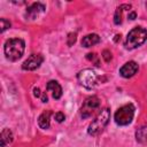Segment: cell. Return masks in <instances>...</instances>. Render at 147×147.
<instances>
[{"label": "cell", "instance_id": "cell-3", "mask_svg": "<svg viewBox=\"0 0 147 147\" xmlns=\"http://www.w3.org/2000/svg\"><path fill=\"white\" fill-rule=\"evenodd\" d=\"M110 119V110L108 108L102 109L98 116L91 122V124L88 125L87 132L90 136H98L100 132L103 131V129L107 126L108 122Z\"/></svg>", "mask_w": 147, "mask_h": 147}, {"label": "cell", "instance_id": "cell-14", "mask_svg": "<svg viewBox=\"0 0 147 147\" xmlns=\"http://www.w3.org/2000/svg\"><path fill=\"white\" fill-rule=\"evenodd\" d=\"M51 115H52V111L51 110H46L44 111L39 118H38V124L41 129H48L49 127V119H51Z\"/></svg>", "mask_w": 147, "mask_h": 147}, {"label": "cell", "instance_id": "cell-18", "mask_svg": "<svg viewBox=\"0 0 147 147\" xmlns=\"http://www.w3.org/2000/svg\"><path fill=\"white\" fill-rule=\"evenodd\" d=\"M76 42V33H69L68 34V45L72 46Z\"/></svg>", "mask_w": 147, "mask_h": 147}, {"label": "cell", "instance_id": "cell-2", "mask_svg": "<svg viewBox=\"0 0 147 147\" xmlns=\"http://www.w3.org/2000/svg\"><path fill=\"white\" fill-rule=\"evenodd\" d=\"M146 40H147V30L141 26H136L127 33L124 46L126 49H134L141 46Z\"/></svg>", "mask_w": 147, "mask_h": 147}, {"label": "cell", "instance_id": "cell-15", "mask_svg": "<svg viewBox=\"0 0 147 147\" xmlns=\"http://www.w3.org/2000/svg\"><path fill=\"white\" fill-rule=\"evenodd\" d=\"M136 139L140 144H147V124L138 129L136 132Z\"/></svg>", "mask_w": 147, "mask_h": 147}, {"label": "cell", "instance_id": "cell-9", "mask_svg": "<svg viewBox=\"0 0 147 147\" xmlns=\"http://www.w3.org/2000/svg\"><path fill=\"white\" fill-rule=\"evenodd\" d=\"M139 67H138V63L134 62V61H129L126 62L121 69H119V75L124 78H130L132 76H134L138 71Z\"/></svg>", "mask_w": 147, "mask_h": 147}, {"label": "cell", "instance_id": "cell-17", "mask_svg": "<svg viewBox=\"0 0 147 147\" xmlns=\"http://www.w3.org/2000/svg\"><path fill=\"white\" fill-rule=\"evenodd\" d=\"M0 22H1V32H3L6 29H8L10 26V22L7 21L6 18H1Z\"/></svg>", "mask_w": 147, "mask_h": 147}, {"label": "cell", "instance_id": "cell-20", "mask_svg": "<svg viewBox=\"0 0 147 147\" xmlns=\"http://www.w3.org/2000/svg\"><path fill=\"white\" fill-rule=\"evenodd\" d=\"M102 57L105 59V61H106V62H109V61L111 60V53H110L109 51L105 49V51L102 52Z\"/></svg>", "mask_w": 147, "mask_h": 147}, {"label": "cell", "instance_id": "cell-6", "mask_svg": "<svg viewBox=\"0 0 147 147\" xmlns=\"http://www.w3.org/2000/svg\"><path fill=\"white\" fill-rule=\"evenodd\" d=\"M100 107V99L96 95H91L87 99H85L82 108H80V117L82 118H88L91 117L95 110H98Z\"/></svg>", "mask_w": 147, "mask_h": 147}, {"label": "cell", "instance_id": "cell-12", "mask_svg": "<svg viewBox=\"0 0 147 147\" xmlns=\"http://www.w3.org/2000/svg\"><path fill=\"white\" fill-rule=\"evenodd\" d=\"M130 11L131 10V5H126V3H124V5H121L119 7H117V9H116V11H115V16H114V23L115 24H121L122 23V16H123V13L124 11Z\"/></svg>", "mask_w": 147, "mask_h": 147}, {"label": "cell", "instance_id": "cell-19", "mask_svg": "<svg viewBox=\"0 0 147 147\" xmlns=\"http://www.w3.org/2000/svg\"><path fill=\"white\" fill-rule=\"evenodd\" d=\"M54 117H55V121H56V122H59V123H61V122H63V121H64V118H65V116H64V114H63V113H61V111H59V113H56V114L54 115Z\"/></svg>", "mask_w": 147, "mask_h": 147}, {"label": "cell", "instance_id": "cell-16", "mask_svg": "<svg viewBox=\"0 0 147 147\" xmlns=\"http://www.w3.org/2000/svg\"><path fill=\"white\" fill-rule=\"evenodd\" d=\"M86 57H87V60H90V61H94V63H95V65H99V59H98V56H96V54L95 53H88L87 55H86Z\"/></svg>", "mask_w": 147, "mask_h": 147}, {"label": "cell", "instance_id": "cell-10", "mask_svg": "<svg viewBox=\"0 0 147 147\" xmlns=\"http://www.w3.org/2000/svg\"><path fill=\"white\" fill-rule=\"evenodd\" d=\"M46 90L52 93V96L54 99H60L62 96V87L56 80H49L46 85Z\"/></svg>", "mask_w": 147, "mask_h": 147}, {"label": "cell", "instance_id": "cell-5", "mask_svg": "<svg viewBox=\"0 0 147 147\" xmlns=\"http://www.w3.org/2000/svg\"><path fill=\"white\" fill-rule=\"evenodd\" d=\"M77 79H78V82L82 86H84L85 88L91 90V88H94L96 86L99 77L92 69H84V70L78 72Z\"/></svg>", "mask_w": 147, "mask_h": 147}, {"label": "cell", "instance_id": "cell-1", "mask_svg": "<svg viewBox=\"0 0 147 147\" xmlns=\"http://www.w3.org/2000/svg\"><path fill=\"white\" fill-rule=\"evenodd\" d=\"M25 49L24 40L21 38H11L5 42V55L9 61H17L22 57Z\"/></svg>", "mask_w": 147, "mask_h": 147}, {"label": "cell", "instance_id": "cell-8", "mask_svg": "<svg viewBox=\"0 0 147 147\" xmlns=\"http://www.w3.org/2000/svg\"><path fill=\"white\" fill-rule=\"evenodd\" d=\"M45 11V6L40 2H33L32 5H30L25 11V17L29 20H34L37 18L41 13Z\"/></svg>", "mask_w": 147, "mask_h": 147}, {"label": "cell", "instance_id": "cell-21", "mask_svg": "<svg viewBox=\"0 0 147 147\" xmlns=\"http://www.w3.org/2000/svg\"><path fill=\"white\" fill-rule=\"evenodd\" d=\"M136 16H137V14H136L134 11H131V13L127 14V18H130V20H134Z\"/></svg>", "mask_w": 147, "mask_h": 147}, {"label": "cell", "instance_id": "cell-11", "mask_svg": "<svg viewBox=\"0 0 147 147\" xmlns=\"http://www.w3.org/2000/svg\"><path fill=\"white\" fill-rule=\"evenodd\" d=\"M99 42H100V37L96 33L86 34L82 39V46H84V47H92V46H94Z\"/></svg>", "mask_w": 147, "mask_h": 147}, {"label": "cell", "instance_id": "cell-7", "mask_svg": "<svg viewBox=\"0 0 147 147\" xmlns=\"http://www.w3.org/2000/svg\"><path fill=\"white\" fill-rule=\"evenodd\" d=\"M44 61V56L41 54H31L22 64L23 70H34L40 67Z\"/></svg>", "mask_w": 147, "mask_h": 147}, {"label": "cell", "instance_id": "cell-4", "mask_svg": "<svg viewBox=\"0 0 147 147\" xmlns=\"http://www.w3.org/2000/svg\"><path fill=\"white\" fill-rule=\"evenodd\" d=\"M134 110H136V108L132 103H126V105L119 107L117 109V111L115 113V116H114L116 124H118L121 126L129 125L133 119Z\"/></svg>", "mask_w": 147, "mask_h": 147}, {"label": "cell", "instance_id": "cell-13", "mask_svg": "<svg viewBox=\"0 0 147 147\" xmlns=\"http://www.w3.org/2000/svg\"><path fill=\"white\" fill-rule=\"evenodd\" d=\"M1 147H8L13 141V132L9 129H3L1 131Z\"/></svg>", "mask_w": 147, "mask_h": 147}]
</instances>
